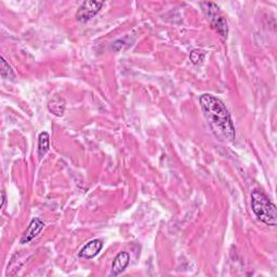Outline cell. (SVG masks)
Returning <instances> with one entry per match:
<instances>
[{"label": "cell", "mask_w": 277, "mask_h": 277, "mask_svg": "<svg viewBox=\"0 0 277 277\" xmlns=\"http://www.w3.org/2000/svg\"><path fill=\"white\" fill-rule=\"evenodd\" d=\"M65 100L61 97V95H54L50 101L48 102V109L53 114V115L62 117L65 112Z\"/></svg>", "instance_id": "ba28073f"}, {"label": "cell", "mask_w": 277, "mask_h": 277, "mask_svg": "<svg viewBox=\"0 0 277 277\" xmlns=\"http://www.w3.org/2000/svg\"><path fill=\"white\" fill-rule=\"evenodd\" d=\"M50 150V137L49 133L44 131L38 137V156L42 159Z\"/></svg>", "instance_id": "9c48e42d"}, {"label": "cell", "mask_w": 277, "mask_h": 277, "mask_svg": "<svg viewBox=\"0 0 277 277\" xmlns=\"http://www.w3.org/2000/svg\"><path fill=\"white\" fill-rule=\"evenodd\" d=\"M251 209L255 217L261 222L269 226L277 225V209L276 206L267 198V196L259 189H254L251 193Z\"/></svg>", "instance_id": "7a4b0ae2"}, {"label": "cell", "mask_w": 277, "mask_h": 277, "mask_svg": "<svg viewBox=\"0 0 277 277\" xmlns=\"http://www.w3.org/2000/svg\"><path fill=\"white\" fill-rule=\"evenodd\" d=\"M130 262V255L128 252H119L116 257L115 259L113 260V263H112V269H111V273L110 275L111 276H117L119 275L120 273H122L123 271L126 270V267L128 266Z\"/></svg>", "instance_id": "8992f818"}, {"label": "cell", "mask_w": 277, "mask_h": 277, "mask_svg": "<svg viewBox=\"0 0 277 277\" xmlns=\"http://www.w3.org/2000/svg\"><path fill=\"white\" fill-rule=\"evenodd\" d=\"M205 118L216 138L222 142L235 140V127L225 104L216 95L205 93L199 99Z\"/></svg>", "instance_id": "6da1fadb"}, {"label": "cell", "mask_w": 277, "mask_h": 277, "mask_svg": "<svg viewBox=\"0 0 277 277\" xmlns=\"http://www.w3.org/2000/svg\"><path fill=\"white\" fill-rule=\"evenodd\" d=\"M200 6H202L203 11L210 24L212 25L220 36L226 39L228 35V26L226 18L222 14L221 10H220V8L215 3H202Z\"/></svg>", "instance_id": "3957f363"}, {"label": "cell", "mask_w": 277, "mask_h": 277, "mask_svg": "<svg viewBox=\"0 0 277 277\" xmlns=\"http://www.w3.org/2000/svg\"><path fill=\"white\" fill-rule=\"evenodd\" d=\"M2 77L4 79H7V80H14L15 78V74L12 70V68L10 66V64H9L5 58H3L2 56Z\"/></svg>", "instance_id": "30bf717a"}, {"label": "cell", "mask_w": 277, "mask_h": 277, "mask_svg": "<svg viewBox=\"0 0 277 277\" xmlns=\"http://www.w3.org/2000/svg\"><path fill=\"white\" fill-rule=\"evenodd\" d=\"M205 58V52L202 50H193L189 54V59L194 64H199Z\"/></svg>", "instance_id": "8fae6325"}, {"label": "cell", "mask_w": 277, "mask_h": 277, "mask_svg": "<svg viewBox=\"0 0 277 277\" xmlns=\"http://www.w3.org/2000/svg\"><path fill=\"white\" fill-rule=\"evenodd\" d=\"M103 6L104 3L102 2H92V0L83 2L77 9L76 17H77V20L79 22L87 23L101 11Z\"/></svg>", "instance_id": "277c9868"}, {"label": "cell", "mask_w": 277, "mask_h": 277, "mask_svg": "<svg viewBox=\"0 0 277 277\" xmlns=\"http://www.w3.org/2000/svg\"><path fill=\"white\" fill-rule=\"evenodd\" d=\"M2 194H3V204H2V207H4L5 206V203H6V193L3 190Z\"/></svg>", "instance_id": "7c38bea8"}, {"label": "cell", "mask_w": 277, "mask_h": 277, "mask_svg": "<svg viewBox=\"0 0 277 277\" xmlns=\"http://www.w3.org/2000/svg\"><path fill=\"white\" fill-rule=\"evenodd\" d=\"M45 223L41 221L40 219L35 218L32 220V222L28 225V227L26 228V231L24 232L22 238H21V244L25 245L31 243L34 238H36L39 233L44 230Z\"/></svg>", "instance_id": "5b68a950"}, {"label": "cell", "mask_w": 277, "mask_h": 277, "mask_svg": "<svg viewBox=\"0 0 277 277\" xmlns=\"http://www.w3.org/2000/svg\"><path fill=\"white\" fill-rule=\"evenodd\" d=\"M103 247V242L101 240H93L86 244L81 250L79 251V257L83 258V259H93L95 255H98Z\"/></svg>", "instance_id": "52a82bcc"}]
</instances>
